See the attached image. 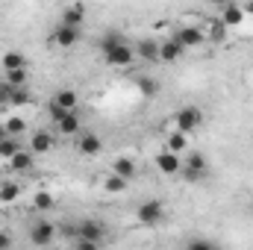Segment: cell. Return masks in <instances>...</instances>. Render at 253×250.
Returning a JSON list of instances; mask_svg holds the SVG:
<instances>
[{
	"instance_id": "6da1fadb",
	"label": "cell",
	"mask_w": 253,
	"mask_h": 250,
	"mask_svg": "<svg viewBox=\"0 0 253 250\" xmlns=\"http://www.w3.org/2000/svg\"><path fill=\"white\" fill-rule=\"evenodd\" d=\"M56 224L53 221H47V218H39V221H33L30 224V245L33 248H50L53 242H56Z\"/></svg>"
},
{
	"instance_id": "7a4b0ae2",
	"label": "cell",
	"mask_w": 253,
	"mask_h": 250,
	"mask_svg": "<svg viewBox=\"0 0 253 250\" xmlns=\"http://www.w3.org/2000/svg\"><path fill=\"white\" fill-rule=\"evenodd\" d=\"M162 218H165V203L162 200H141L135 206V221L141 227H156V224H162Z\"/></svg>"
},
{
	"instance_id": "3957f363",
	"label": "cell",
	"mask_w": 253,
	"mask_h": 250,
	"mask_svg": "<svg viewBox=\"0 0 253 250\" xmlns=\"http://www.w3.org/2000/svg\"><path fill=\"white\" fill-rule=\"evenodd\" d=\"M74 236H77V242L103 245V239H106V227H103L100 221H94V218H85V221H80V224L74 227Z\"/></svg>"
},
{
	"instance_id": "277c9868",
	"label": "cell",
	"mask_w": 253,
	"mask_h": 250,
	"mask_svg": "<svg viewBox=\"0 0 253 250\" xmlns=\"http://www.w3.org/2000/svg\"><path fill=\"white\" fill-rule=\"evenodd\" d=\"M203 124V112L197 109V106H183V109H177L174 112V129H180V132H194V129H200Z\"/></svg>"
},
{
	"instance_id": "5b68a950",
	"label": "cell",
	"mask_w": 253,
	"mask_h": 250,
	"mask_svg": "<svg viewBox=\"0 0 253 250\" xmlns=\"http://www.w3.org/2000/svg\"><path fill=\"white\" fill-rule=\"evenodd\" d=\"M174 39L183 44V50H194V47H203V44H206V33H203L200 24H183V27L174 33Z\"/></svg>"
},
{
	"instance_id": "8992f818",
	"label": "cell",
	"mask_w": 253,
	"mask_h": 250,
	"mask_svg": "<svg viewBox=\"0 0 253 250\" xmlns=\"http://www.w3.org/2000/svg\"><path fill=\"white\" fill-rule=\"evenodd\" d=\"M135 59V50H132V44H118L115 50H109V53H103V62L109 65V68H129Z\"/></svg>"
},
{
	"instance_id": "52a82bcc",
	"label": "cell",
	"mask_w": 253,
	"mask_h": 250,
	"mask_svg": "<svg viewBox=\"0 0 253 250\" xmlns=\"http://www.w3.org/2000/svg\"><path fill=\"white\" fill-rule=\"evenodd\" d=\"M80 39H83V30H77V27H65V24H56L53 36H50V42H53L56 47H62V50L74 47Z\"/></svg>"
},
{
	"instance_id": "ba28073f",
	"label": "cell",
	"mask_w": 253,
	"mask_h": 250,
	"mask_svg": "<svg viewBox=\"0 0 253 250\" xmlns=\"http://www.w3.org/2000/svg\"><path fill=\"white\" fill-rule=\"evenodd\" d=\"M53 147H56V135L53 132H47V129H36L33 132V138H30V153L33 156H44Z\"/></svg>"
},
{
	"instance_id": "9c48e42d",
	"label": "cell",
	"mask_w": 253,
	"mask_h": 250,
	"mask_svg": "<svg viewBox=\"0 0 253 250\" xmlns=\"http://www.w3.org/2000/svg\"><path fill=\"white\" fill-rule=\"evenodd\" d=\"M103 150V138L97 132H80L77 135V153L80 156H97Z\"/></svg>"
},
{
	"instance_id": "30bf717a",
	"label": "cell",
	"mask_w": 253,
	"mask_h": 250,
	"mask_svg": "<svg viewBox=\"0 0 253 250\" xmlns=\"http://www.w3.org/2000/svg\"><path fill=\"white\" fill-rule=\"evenodd\" d=\"M156 168H159V174H168V177H174V174H183V156H177V153H168V150H162L156 159Z\"/></svg>"
},
{
	"instance_id": "8fae6325",
	"label": "cell",
	"mask_w": 253,
	"mask_h": 250,
	"mask_svg": "<svg viewBox=\"0 0 253 250\" xmlns=\"http://www.w3.org/2000/svg\"><path fill=\"white\" fill-rule=\"evenodd\" d=\"M206 168H209V159H206L203 153H189V156L183 159V174H186L189 180H197Z\"/></svg>"
},
{
	"instance_id": "7c38bea8",
	"label": "cell",
	"mask_w": 253,
	"mask_h": 250,
	"mask_svg": "<svg viewBox=\"0 0 253 250\" xmlns=\"http://www.w3.org/2000/svg\"><path fill=\"white\" fill-rule=\"evenodd\" d=\"M218 21L224 27H239V24H245V9L239 3H224L221 12H218Z\"/></svg>"
},
{
	"instance_id": "4fadbf2b",
	"label": "cell",
	"mask_w": 253,
	"mask_h": 250,
	"mask_svg": "<svg viewBox=\"0 0 253 250\" xmlns=\"http://www.w3.org/2000/svg\"><path fill=\"white\" fill-rule=\"evenodd\" d=\"M50 103L59 106V109H65V112H80V94H77L74 88H59Z\"/></svg>"
},
{
	"instance_id": "5bb4252c",
	"label": "cell",
	"mask_w": 253,
	"mask_h": 250,
	"mask_svg": "<svg viewBox=\"0 0 253 250\" xmlns=\"http://www.w3.org/2000/svg\"><path fill=\"white\" fill-rule=\"evenodd\" d=\"M56 132H59V135H68V138H77V135L83 132V118H80V112H68L62 121L56 124Z\"/></svg>"
},
{
	"instance_id": "9a60e30c",
	"label": "cell",
	"mask_w": 253,
	"mask_h": 250,
	"mask_svg": "<svg viewBox=\"0 0 253 250\" xmlns=\"http://www.w3.org/2000/svg\"><path fill=\"white\" fill-rule=\"evenodd\" d=\"M183 53H186V50H183V44H180L174 36L165 39V42H159V59H162V62H177Z\"/></svg>"
},
{
	"instance_id": "2e32d148",
	"label": "cell",
	"mask_w": 253,
	"mask_h": 250,
	"mask_svg": "<svg viewBox=\"0 0 253 250\" xmlns=\"http://www.w3.org/2000/svg\"><path fill=\"white\" fill-rule=\"evenodd\" d=\"M33 153L30 150H21V153H15L9 162H6V168L12 171V174H27V171H33Z\"/></svg>"
},
{
	"instance_id": "e0dca14e",
	"label": "cell",
	"mask_w": 253,
	"mask_h": 250,
	"mask_svg": "<svg viewBox=\"0 0 253 250\" xmlns=\"http://www.w3.org/2000/svg\"><path fill=\"white\" fill-rule=\"evenodd\" d=\"M83 21H85V6H83V3H71V6H65L59 24H65V27H77V30H80Z\"/></svg>"
},
{
	"instance_id": "ac0fdd59",
	"label": "cell",
	"mask_w": 253,
	"mask_h": 250,
	"mask_svg": "<svg viewBox=\"0 0 253 250\" xmlns=\"http://www.w3.org/2000/svg\"><path fill=\"white\" fill-rule=\"evenodd\" d=\"M109 168H112V174H115V177H121V180H126V183L135 177V162H132L129 156H118Z\"/></svg>"
},
{
	"instance_id": "d6986e66",
	"label": "cell",
	"mask_w": 253,
	"mask_h": 250,
	"mask_svg": "<svg viewBox=\"0 0 253 250\" xmlns=\"http://www.w3.org/2000/svg\"><path fill=\"white\" fill-rule=\"evenodd\" d=\"M135 56H141L144 62H153V59H159V42H153V39H141L135 47Z\"/></svg>"
},
{
	"instance_id": "ffe728a7",
	"label": "cell",
	"mask_w": 253,
	"mask_h": 250,
	"mask_svg": "<svg viewBox=\"0 0 253 250\" xmlns=\"http://www.w3.org/2000/svg\"><path fill=\"white\" fill-rule=\"evenodd\" d=\"M186 147H189V135H186V132H180V129L168 132V138H165V150H168V153H177V156H180Z\"/></svg>"
},
{
	"instance_id": "44dd1931",
	"label": "cell",
	"mask_w": 253,
	"mask_h": 250,
	"mask_svg": "<svg viewBox=\"0 0 253 250\" xmlns=\"http://www.w3.org/2000/svg\"><path fill=\"white\" fill-rule=\"evenodd\" d=\"M3 71H27V56L21 50H6L3 53Z\"/></svg>"
},
{
	"instance_id": "7402d4cb",
	"label": "cell",
	"mask_w": 253,
	"mask_h": 250,
	"mask_svg": "<svg viewBox=\"0 0 253 250\" xmlns=\"http://www.w3.org/2000/svg\"><path fill=\"white\" fill-rule=\"evenodd\" d=\"M53 206H56V197L50 191H36L33 194V209L36 212H50Z\"/></svg>"
},
{
	"instance_id": "603a6c76",
	"label": "cell",
	"mask_w": 253,
	"mask_h": 250,
	"mask_svg": "<svg viewBox=\"0 0 253 250\" xmlns=\"http://www.w3.org/2000/svg\"><path fill=\"white\" fill-rule=\"evenodd\" d=\"M18 194H21V186L15 180H3L0 183V203H12V200H18Z\"/></svg>"
},
{
	"instance_id": "cb8c5ba5",
	"label": "cell",
	"mask_w": 253,
	"mask_h": 250,
	"mask_svg": "<svg viewBox=\"0 0 253 250\" xmlns=\"http://www.w3.org/2000/svg\"><path fill=\"white\" fill-rule=\"evenodd\" d=\"M27 80H30V71H6V85L9 88H27Z\"/></svg>"
},
{
	"instance_id": "d4e9b609",
	"label": "cell",
	"mask_w": 253,
	"mask_h": 250,
	"mask_svg": "<svg viewBox=\"0 0 253 250\" xmlns=\"http://www.w3.org/2000/svg\"><path fill=\"white\" fill-rule=\"evenodd\" d=\"M21 150H24V147H21L18 138H6V141H0V159H3V162H9V159H12L15 153H21Z\"/></svg>"
},
{
	"instance_id": "484cf974",
	"label": "cell",
	"mask_w": 253,
	"mask_h": 250,
	"mask_svg": "<svg viewBox=\"0 0 253 250\" xmlns=\"http://www.w3.org/2000/svg\"><path fill=\"white\" fill-rule=\"evenodd\" d=\"M3 126H6V135H9V138H21V135L27 132L24 118H6V121H3Z\"/></svg>"
},
{
	"instance_id": "4316f807",
	"label": "cell",
	"mask_w": 253,
	"mask_h": 250,
	"mask_svg": "<svg viewBox=\"0 0 253 250\" xmlns=\"http://www.w3.org/2000/svg\"><path fill=\"white\" fill-rule=\"evenodd\" d=\"M126 180H121V177H115V174H109L106 180H103V191L106 194H121V191H126Z\"/></svg>"
},
{
	"instance_id": "83f0119b",
	"label": "cell",
	"mask_w": 253,
	"mask_h": 250,
	"mask_svg": "<svg viewBox=\"0 0 253 250\" xmlns=\"http://www.w3.org/2000/svg\"><path fill=\"white\" fill-rule=\"evenodd\" d=\"M126 39L121 36V33H106L103 39H100V53H109V50H115L118 44H124Z\"/></svg>"
},
{
	"instance_id": "f1b7e54d",
	"label": "cell",
	"mask_w": 253,
	"mask_h": 250,
	"mask_svg": "<svg viewBox=\"0 0 253 250\" xmlns=\"http://www.w3.org/2000/svg\"><path fill=\"white\" fill-rule=\"evenodd\" d=\"M138 91L147 94V97H153V94H159V83L153 77H138Z\"/></svg>"
},
{
	"instance_id": "f546056e",
	"label": "cell",
	"mask_w": 253,
	"mask_h": 250,
	"mask_svg": "<svg viewBox=\"0 0 253 250\" xmlns=\"http://www.w3.org/2000/svg\"><path fill=\"white\" fill-rule=\"evenodd\" d=\"M209 39H212V42H224V39H227V27H224L218 18L209 21Z\"/></svg>"
},
{
	"instance_id": "4dcf8cb0",
	"label": "cell",
	"mask_w": 253,
	"mask_h": 250,
	"mask_svg": "<svg viewBox=\"0 0 253 250\" xmlns=\"http://www.w3.org/2000/svg\"><path fill=\"white\" fill-rule=\"evenodd\" d=\"M12 245H15L12 233L9 230H0V250H12Z\"/></svg>"
},
{
	"instance_id": "1f68e13d",
	"label": "cell",
	"mask_w": 253,
	"mask_h": 250,
	"mask_svg": "<svg viewBox=\"0 0 253 250\" xmlns=\"http://www.w3.org/2000/svg\"><path fill=\"white\" fill-rule=\"evenodd\" d=\"M12 94H15V88H9L6 83H0V103H9L12 106Z\"/></svg>"
},
{
	"instance_id": "d6a6232c",
	"label": "cell",
	"mask_w": 253,
	"mask_h": 250,
	"mask_svg": "<svg viewBox=\"0 0 253 250\" xmlns=\"http://www.w3.org/2000/svg\"><path fill=\"white\" fill-rule=\"evenodd\" d=\"M186 250H215V248H212L206 239H194V242H189V248Z\"/></svg>"
},
{
	"instance_id": "836d02e7",
	"label": "cell",
	"mask_w": 253,
	"mask_h": 250,
	"mask_svg": "<svg viewBox=\"0 0 253 250\" xmlns=\"http://www.w3.org/2000/svg\"><path fill=\"white\" fill-rule=\"evenodd\" d=\"M65 115H68L65 109H59V106H53V103H50V121H53V124H59Z\"/></svg>"
},
{
	"instance_id": "e575fe53",
	"label": "cell",
	"mask_w": 253,
	"mask_h": 250,
	"mask_svg": "<svg viewBox=\"0 0 253 250\" xmlns=\"http://www.w3.org/2000/svg\"><path fill=\"white\" fill-rule=\"evenodd\" d=\"M74 250H100V245H91V242H77Z\"/></svg>"
},
{
	"instance_id": "d590c367",
	"label": "cell",
	"mask_w": 253,
	"mask_h": 250,
	"mask_svg": "<svg viewBox=\"0 0 253 250\" xmlns=\"http://www.w3.org/2000/svg\"><path fill=\"white\" fill-rule=\"evenodd\" d=\"M242 9H245V15H251V18H253V0L248 3V6H242Z\"/></svg>"
},
{
	"instance_id": "8d00e7d4",
	"label": "cell",
	"mask_w": 253,
	"mask_h": 250,
	"mask_svg": "<svg viewBox=\"0 0 253 250\" xmlns=\"http://www.w3.org/2000/svg\"><path fill=\"white\" fill-rule=\"evenodd\" d=\"M9 135H6V126H3V121H0V141H6Z\"/></svg>"
}]
</instances>
